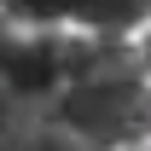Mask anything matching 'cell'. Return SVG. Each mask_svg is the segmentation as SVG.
Listing matches in <instances>:
<instances>
[{
    "mask_svg": "<svg viewBox=\"0 0 151 151\" xmlns=\"http://www.w3.org/2000/svg\"><path fill=\"white\" fill-rule=\"evenodd\" d=\"M52 122L76 134L87 151H122L151 139V93L139 76H116V81H64L52 93Z\"/></svg>",
    "mask_w": 151,
    "mask_h": 151,
    "instance_id": "cell-1",
    "label": "cell"
},
{
    "mask_svg": "<svg viewBox=\"0 0 151 151\" xmlns=\"http://www.w3.org/2000/svg\"><path fill=\"white\" fill-rule=\"evenodd\" d=\"M151 12V0H70V18H81L99 35H122L128 23H139Z\"/></svg>",
    "mask_w": 151,
    "mask_h": 151,
    "instance_id": "cell-2",
    "label": "cell"
},
{
    "mask_svg": "<svg viewBox=\"0 0 151 151\" xmlns=\"http://www.w3.org/2000/svg\"><path fill=\"white\" fill-rule=\"evenodd\" d=\"M0 12L12 23H29V29H52L70 18V0H0Z\"/></svg>",
    "mask_w": 151,
    "mask_h": 151,
    "instance_id": "cell-3",
    "label": "cell"
},
{
    "mask_svg": "<svg viewBox=\"0 0 151 151\" xmlns=\"http://www.w3.org/2000/svg\"><path fill=\"white\" fill-rule=\"evenodd\" d=\"M139 70H145V76H151V35H145V41H139Z\"/></svg>",
    "mask_w": 151,
    "mask_h": 151,
    "instance_id": "cell-4",
    "label": "cell"
}]
</instances>
